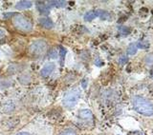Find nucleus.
<instances>
[{
  "mask_svg": "<svg viewBox=\"0 0 153 135\" xmlns=\"http://www.w3.org/2000/svg\"><path fill=\"white\" fill-rule=\"evenodd\" d=\"M87 87V79H83L82 80V88L85 89Z\"/></svg>",
  "mask_w": 153,
  "mask_h": 135,
  "instance_id": "21",
  "label": "nucleus"
},
{
  "mask_svg": "<svg viewBox=\"0 0 153 135\" xmlns=\"http://www.w3.org/2000/svg\"><path fill=\"white\" fill-rule=\"evenodd\" d=\"M96 12V15L98 17H100L102 20H107L109 19V13L106 11H103V10H97Z\"/></svg>",
  "mask_w": 153,
  "mask_h": 135,
  "instance_id": "10",
  "label": "nucleus"
},
{
  "mask_svg": "<svg viewBox=\"0 0 153 135\" xmlns=\"http://www.w3.org/2000/svg\"><path fill=\"white\" fill-rule=\"evenodd\" d=\"M96 17H97V15H96V12L95 11H90V12H88L84 15V20L90 22V21H92L93 19L96 18Z\"/></svg>",
  "mask_w": 153,
  "mask_h": 135,
  "instance_id": "13",
  "label": "nucleus"
},
{
  "mask_svg": "<svg viewBox=\"0 0 153 135\" xmlns=\"http://www.w3.org/2000/svg\"><path fill=\"white\" fill-rule=\"evenodd\" d=\"M33 3L31 1H27V0H25V1H19L16 3V8L17 10H26V9H29L32 7Z\"/></svg>",
  "mask_w": 153,
  "mask_h": 135,
  "instance_id": "8",
  "label": "nucleus"
},
{
  "mask_svg": "<svg viewBox=\"0 0 153 135\" xmlns=\"http://www.w3.org/2000/svg\"><path fill=\"white\" fill-rule=\"evenodd\" d=\"M47 43L44 40H36L30 46V52L33 55H42L47 51Z\"/></svg>",
  "mask_w": 153,
  "mask_h": 135,
  "instance_id": "4",
  "label": "nucleus"
},
{
  "mask_svg": "<svg viewBox=\"0 0 153 135\" xmlns=\"http://www.w3.org/2000/svg\"><path fill=\"white\" fill-rule=\"evenodd\" d=\"M79 117L85 121H92L93 119V114L89 109H81L79 112Z\"/></svg>",
  "mask_w": 153,
  "mask_h": 135,
  "instance_id": "6",
  "label": "nucleus"
},
{
  "mask_svg": "<svg viewBox=\"0 0 153 135\" xmlns=\"http://www.w3.org/2000/svg\"><path fill=\"white\" fill-rule=\"evenodd\" d=\"M59 50H60L59 54H60V58H61V63H62V61H63V59H64V56L66 54V50L63 47H59Z\"/></svg>",
  "mask_w": 153,
  "mask_h": 135,
  "instance_id": "18",
  "label": "nucleus"
},
{
  "mask_svg": "<svg viewBox=\"0 0 153 135\" xmlns=\"http://www.w3.org/2000/svg\"><path fill=\"white\" fill-rule=\"evenodd\" d=\"M126 62H127V57L126 56H122L121 59H120V64L123 65V64H126Z\"/></svg>",
  "mask_w": 153,
  "mask_h": 135,
  "instance_id": "20",
  "label": "nucleus"
},
{
  "mask_svg": "<svg viewBox=\"0 0 153 135\" xmlns=\"http://www.w3.org/2000/svg\"><path fill=\"white\" fill-rule=\"evenodd\" d=\"M39 24L44 29H47V30H50V29H52L53 27H54V23H53V21L48 17L40 18L39 19Z\"/></svg>",
  "mask_w": 153,
  "mask_h": 135,
  "instance_id": "7",
  "label": "nucleus"
},
{
  "mask_svg": "<svg viewBox=\"0 0 153 135\" xmlns=\"http://www.w3.org/2000/svg\"><path fill=\"white\" fill-rule=\"evenodd\" d=\"M13 24L17 30L22 32H30L33 29L31 21L26 17L20 15V14H14L13 19Z\"/></svg>",
  "mask_w": 153,
  "mask_h": 135,
  "instance_id": "3",
  "label": "nucleus"
},
{
  "mask_svg": "<svg viewBox=\"0 0 153 135\" xmlns=\"http://www.w3.org/2000/svg\"><path fill=\"white\" fill-rule=\"evenodd\" d=\"M152 78H153V72H152Z\"/></svg>",
  "mask_w": 153,
  "mask_h": 135,
  "instance_id": "25",
  "label": "nucleus"
},
{
  "mask_svg": "<svg viewBox=\"0 0 153 135\" xmlns=\"http://www.w3.org/2000/svg\"><path fill=\"white\" fill-rule=\"evenodd\" d=\"M59 135H76V132L74 131L73 128H67L62 132H60Z\"/></svg>",
  "mask_w": 153,
  "mask_h": 135,
  "instance_id": "14",
  "label": "nucleus"
},
{
  "mask_svg": "<svg viewBox=\"0 0 153 135\" xmlns=\"http://www.w3.org/2000/svg\"><path fill=\"white\" fill-rule=\"evenodd\" d=\"M95 64L97 65V66H102V60H100V59H98L97 61L95 62Z\"/></svg>",
  "mask_w": 153,
  "mask_h": 135,
  "instance_id": "22",
  "label": "nucleus"
},
{
  "mask_svg": "<svg viewBox=\"0 0 153 135\" xmlns=\"http://www.w3.org/2000/svg\"><path fill=\"white\" fill-rule=\"evenodd\" d=\"M137 51H138L137 44H136V43H131V44L128 46L126 51H127V54H129V55H134L137 52Z\"/></svg>",
  "mask_w": 153,
  "mask_h": 135,
  "instance_id": "11",
  "label": "nucleus"
},
{
  "mask_svg": "<svg viewBox=\"0 0 153 135\" xmlns=\"http://www.w3.org/2000/svg\"><path fill=\"white\" fill-rule=\"evenodd\" d=\"M67 2L66 1H49L48 5L50 7H57V8H62L66 6Z\"/></svg>",
  "mask_w": 153,
  "mask_h": 135,
  "instance_id": "12",
  "label": "nucleus"
},
{
  "mask_svg": "<svg viewBox=\"0 0 153 135\" xmlns=\"http://www.w3.org/2000/svg\"><path fill=\"white\" fill-rule=\"evenodd\" d=\"M137 44V47H138V49H147L148 47H149V45H148V43L147 42H137L136 43Z\"/></svg>",
  "mask_w": 153,
  "mask_h": 135,
  "instance_id": "15",
  "label": "nucleus"
},
{
  "mask_svg": "<svg viewBox=\"0 0 153 135\" xmlns=\"http://www.w3.org/2000/svg\"><path fill=\"white\" fill-rule=\"evenodd\" d=\"M133 108L138 113H140L145 116H151L153 114V104L149 100H147L141 96L134 97L133 101Z\"/></svg>",
  "mask_w": 153,
  "mask_h": 135,
  "instance_id": "1",
  "label": "nucleus"
},
{
  "mask_svg": "<svg viewBox=\"0 0 153 135\" xmlns=\"http://www.w3.org/2000/svg\"><path fill=\"white\" fill-rule=\"evenodd\" d=\"M120 32H121V33H123V35H127V34H129V33H130L131 30H130V29H129V28L123 27V28L120 29Z\"/></svg>",
  "mask_w": 153,
  "mask_h": 135,
  "instance_id": "17",
  "label": "nucleus"
},
{
  "mask_svg": "<svg viewBox=\"0 0 153 135\" xmlns=\"http://www.w3.org/2000/svg\"><path fill=\"white\" fill-rule=\"evenodd\" d=\"M16 135H31L30 133H28L26 131H21V132H18Z\"/></svg>",
  "mask_w": 153,
  "mask_h": 135,
  "instance_id": "23",
  "label": "nucleus"
},
{
  "mask_svg": "<svg viewBox=\"0 0 153 135\" xmlns=\"http://www.w3.org/2000/svg\"><path fill=\"white\" fill-rule=\"evenodd\" d=\"M49 56L51 57L52 59H56V57H57V51L55 50V49H53L49 51Z\"/></svg>",
  "mask_w": 153,
  "mask_h": 135,
  "instance_id": "19",
  "label": "nucleus"
},
{
  "mask_svg": "<svg viewBox=\"0 0 153 135\" xmlns=\"http://www.w3.org/2000/svg\"><path fill=\"white\" fill-rule=\"evenodd\" d=\"M37 10L41 14H48L50 12V8L43 2H37Z\"/></svg>",
  "mask_w": 153,
  "mask_h": 135,
  "instance_id": "9",
  "label": "nucleus"
},
{
  "mask_svg": "<svg viewBox=\"0 0 153 135\" xmlns=\"http://www.w3.org/2000/svg\"><path fill=\"white\" fill-rule=\"evenodd\" d=\"M55 64L54 63H47L44 65V67L42 68L41 70H40V74L41 76L43 77H47V76H49L53 71H54L55 70Z\"/></svg>",
  "mask_w": 153,
  "mask_h": 135,
  "instance_id": "5",
  "label": "nucleus"
},
{
  "mask_svg": "<svg viewBox=\"0 0 153 135\" xmlns=\"http://www.w3.org/2000/svg\"><path fill=\"white\" fill-rule=\"evenodd\" d=\"M4 35H5V32H4L3 30H1V29H0V38H2Z\"/></svg>",
  "mask_w": 153,
  "mask_h": 135,
  "instance_id": "24",
  "label": "nucleus"
},
{
  "mask_svg": "<svg viewBox=\"0 0 153 135\" xmlns=\"http://www.w3.org/2000/svg\"><path fill=\"white\" fill-rule=\"evenodd\" d=\"M80 97V90L79 89H73L67 91L63 97V105L68 109H73L78 104Z\"/></svg>",
  "mask_w": 153,
  "mask_h": 135,
  "instance_id": "2",
  "label": "nucleus"
},
{
  "mask_svg": "<svg viewBox=\"0 0 153 135\" xmlns=\"http://www.w3.org/2000/svg\"><path fill=\"white\" fill-rule=\"evenodd\" d=\"M146 63L149 66H152L153 65V54H148L146 56Z\"/></svg>",
  "mask_w": 153,
  "mask_h": 135,
  "instance_id": "16",
  "label": "nucleus"
}]
</instances>
